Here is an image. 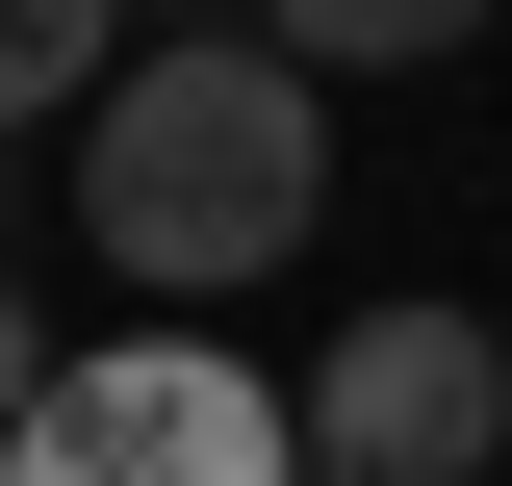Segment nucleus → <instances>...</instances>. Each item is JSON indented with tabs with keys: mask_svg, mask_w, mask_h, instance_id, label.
Instances as JSON below:
<instances>
[{
	"mask_svg": "<svg viewBox=\"0 0 512 486\" xmlns=\"http://www.w3.org/2000/svg\"><path fill=\"white\" fill-rule=\"evenodd\" d=\"M52 205H77V256H103L128 307H231V282H282L308 205H333V77H282L256 26H154V52L77 77Z\"/></svg>",
	"mask_w": 512,
	"mask_h": 486,
	"instance_id": "nucleus-1",
	"label": "nucleus"
},
{
	"mask_svg": "<svg viewBox=\"0 0 512 486\" xmlns=\"http://www.w3.org/2000/svg\"><path fill=\"white\" fill-rule=\"evenodd\" d=\"M0 486H282V384L154 307V333H103V359H52L0 410Z\"/></svg>",
	"mask_w": 512,
	"mask_h": 486,
	"instance_id": "nucleus-2",
	"label": "nucleus"
},
{
	"mask_svg": "<svg viewBox=\"0 0 512 486\" xmlns=\"http://www.w3.org/2000/svg\"><path fill=\"white\" fill-rule=\"evenodd\" d=\"M282 461H359V486H487L512 461V333L461 282H384L308 384H282Z\"/></svg>",
	"mask_w": 512,
	"mask_h": 486,
	"instance_id": "nucleus-3",
	"label": "nucleus"
},
{
	"mask_svg": "<svg viewBox=\"0 0 512 486\" xmlns=\"http://www.w3.org/2000/svg\"><path fill=\"white\" fill-rule=\"evenodd\" d=\"M231 26H256L282 77H436V52H487L512 0H231Z\"/></svg>",
	"mask_w": 512,
	"mask_h": 486,
	"instance_id": "nucleus-4",
	"label": "nucleus"
},
{
	"mask_svg": "<svg viewBox=\"0 0 512 486\" xmlns=\"http://www.w3.org/2000/svg\"><path fill=\"white\" fill-rule=\"evenodd\" d=\"M103 52H128V0H0V128H52Z\"/></svg>",
	"mask_w": 512,
	"mask_h": 486,
	"instance_id": "nucleus-5",
	"label": "nucleus"
},
{
	"mask_svg": "<svg viewBox=\"0 0 512 486\" xmlns=\"http://www.w3.org/2000/svg\"><path fill=\"white\" fill-rule=\"evenodd\" d=\"M26 384H52V307H26V282H0V410H26Z\"/></svg>",
	"mask_w": 512,
	"mask_h": 486,
	"instance_id": "nucleus-6",
	"label": "nucleus"
},
{
	"mask_svg": "<svg viewBox=\"0 0 512 486\" xmlns=\"http://www.w3.org/2000/svg\"><path fill=\"white\" fill-rule=\"evenodd\" d=\"M0 231H26V154H0Z\"/></svg>",
	"mask_w": 512,
	"mask_h": 486,
	"instance_id": "nucleus-7",
	"label": "nucleus"
},
{
	"mask_svg": "<svg viewBox=\"0 0 512 486\" xmlns=\"http://www.w3.org/2000/svg\"><path fill=\"white\" fill-rule=\"evenodd\" d=\"M282 486H359V461H282Z\"/></svg>",
	"mask_w": 512,
	"mask_h": 486,
	"instance_id": "nucleus-8",
	"label": "nucleus"
}]
</instances>
